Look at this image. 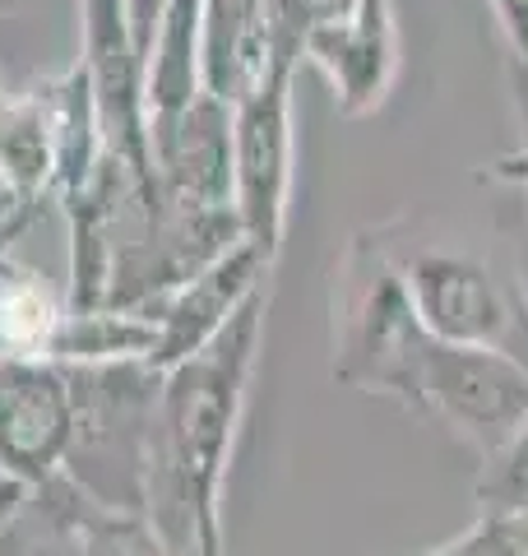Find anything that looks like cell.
Masks as SVG:
<instances>
[{"label":"cell","instance_id":"6da1fadb","mask_svg":"<svg viewBox=\"0 0 528 556\" xmlns=\"http://www.w3.org/2000/svg\"><path fill=\"white\" fill-rule=\"evenodd\" d=\"M408 298L417 320L440 339L491 343L505 357L510 334H528V311L501 278H491L478 260L422 251L408 269Z\"/></svg>","mask_w":528,"mask_h":556},{"label":"cell","instance_id":"7a4b0ae2","mask_svg":"<svg viewBox=\"0 0 528 556\" xmlns=\"http://www.w3.org/2000/svg\"><path fill=\"white\" fill-rule=\"evenodd\" d=\"M491 14L510 42V56L528 65V0H491Z\"/></svg>","mask_w":528,"mask_h":556}]
</instances>
